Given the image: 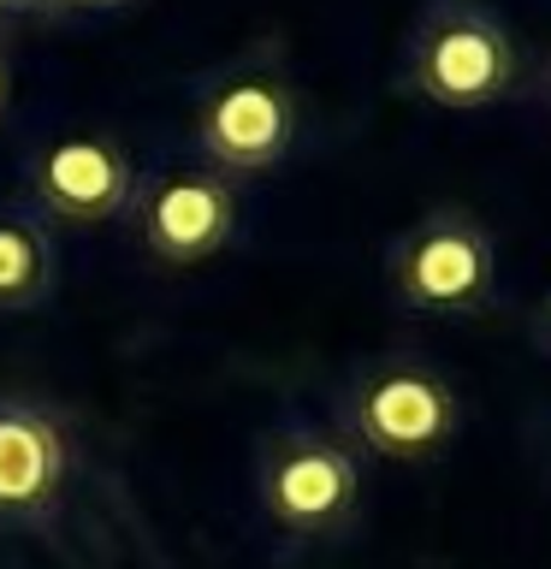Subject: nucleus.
Listing matches in <instances>:
<instances>
[{"mask_svg": "<svg viewBox=\"0 0 551 569\" xmlns=\"http://www.w3.org/2000/svg\"><path fill=\"white\" fill-rule=\"evenodd\" d=\"M256 498L284 540H338L362 516V457L320 421H279L256 457Z\"/></svg>", "mask_w": 551, "mask_h": 569, "instance_id": "obj_1", "label": "nucleus"}, {"mask_svg": "<svg viewBox=\"0 0 551 569\" xmlns=\"http://www.w3.org/2000/svg\"><path fill=\"white\" fill-rule=\"evenodd\" d=\"M522 78V48L487 0H427L403 42V83L433 107H498Z\"/></svg>", "mask_w": 551, "mask_h": 569, "instance_id": "obj_2", "label": "nucleus"}, {"mask_svg": "<svg viewBox=\"0 0 551 569\" xmlns=\"http://www.w3.org/2000/svg\"><path fill=\"white\" fill-rule=\"evenodd\" d=\"M462 433V391L433 362L380 356L344 386V439L385 462H433Z\"/></svg>", "mask_w": 551, "mask_h": 569, "instance_id": "obj_3", "label": "nucleus"}, {"mask_svg": "<svg viewBox=\"0 0 551 569\" xmlns=\"http://www.w3.org/2000/svg\"><path fill=\"white\" fill-rule=\"evenodd\" d=\"M190 137L202 160L226 178L267 172L297 142V89L273 60H238L196 89Z\"/></svg>", "mask_w": 551, "mask_h": 569, "instance_id": "obj_4", "label": "nucleus"}, {"mask_svg": "<svg viewBox=\"0 0 551 569\" xmlns=\"http://www.w3.org/2000/svg\"><path fill=\"white\" fill-rule=\"evenodd\" d=\"M385 279L415 315H487L498 291L492 231L462 208H433L391 238Z\"/></svg>", "mask_w": 551, "mask_h": 569, "instance_id": "obj_5", "label": "nucleus"}, {"mask_svg": "<svg viewBox=\"0 0 551 569\" xmlns=\"http://www.w3.org/2000/svg\"><path fill=\"white\" fill-rule=\"evenodd\" d=\"M131 220L154 261L202 267L238 231V178L213 167H160L149 178H137Z\"/></svg>", "mask_w": 551, "mask_h": 569, "instance_id": "obj_6", "label": "nucleus"}, {"mask_svg": "<svg viewBox=\"0 0 551 569\" xmlns=\"http://www.w3.org/2000/svg\"><path fill=\"white\" fill-rule=\"evenodd\" d=\"M71 487V433L60 409L0 391V533L36 528Z\"/></svg>", "mask_w": 551, "mask_h": 569, "instance_id": "obj_7", "label": "nucleus"}, {"mask_svg": "<svg viewBox=\"0 0 551 569\" xmlns=\"http://www.w3.org/2000/svg\"><path fill=\"white\" fill-rule=\"evenodd\" d=\"M30 196L36 208L66 226L119 220L137 196V160L107 131H71L30 154Z\"/></svg>", "mask_w": 551, "mask_h": 569, "instance_id": "obj_8", "label": "nucleus"}, {"mask_svg": "<svg viewBox=\"0 0 551 569\" xmlns=\"http://www.w3.org/2000/svg\"><path fill=\"white\" fill-rule=\"evenodd\" d=\"M60 279V243L36 208H0V315L42 309Z\"/></svg>", "mask_w": 551, "mask_h": 569, "instance_id": "obj_9", "label": "nucleus"}, {"mask_svg": "<svg viewBox=\"0 0 551 569\" xmlns=\"http://www.w3.org/2000/svg\"><path fill=\"white\" fill-rule=\"evenodd\" d=\"M36 12H60V0H0V18H36Z\"/></svg>", "mask_w": 551, "mask_h": 569, "instance_id": "obj_10", "label": "nucleus"}, {"mask_svg": "<svg viewBox=\"0 0 551 569\" xmlns=\"http://www.w3.org/2000/svg\"><path fill=\"white\" fill-rule=\"evenodd\" d=\"M131 0H60V12H119Z\"/></svg>", "mask_w": 551, "mask_h": 569, "instance_id": "obj_11", "label": "nucleus"}, {"mask_svg": "<svg viewBox=\"0 0 551 569\" xmlns=\"http://www.w3.org/2000/svg\"><path fill=\"white\" fill-rule=\"evenodd\" d=\"M533 338H540V350H551V291L540 302V315H533Z\"/></svg>", "mask_w": 551, "mask_h": 569, "instance_id": "obj_12", "label": "nucleus"}, {"mask_svg": "<svg viewBox=\"0 0 551 569\" xmlns=\"http://www.w3.org/2000/svg\"><path fill=\"white\" fill-rule=\"evenodd\" d=\"M7 89H12V71H7V48H0V113H7Z\"/></svg>", "mask_w": 551, "mask_h": 569, "instance_id": "obj_13", "label": "nucleus"}]
</instances>
